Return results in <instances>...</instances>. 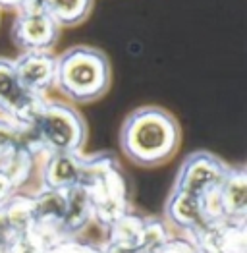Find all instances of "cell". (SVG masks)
Instances as JSON below:
<instances>
[{"mask_svg":"<svg viewBox=\"0 0 247 253\" xmlns=\"http://www.w3.org/2000/svg\"><path fill=\"white\" fill-rule=\"evenodd\" d=\"M180 126L161 106H141L122 124L120 147L139 167H159L170 161L180 147Z\"/></svg>","mask_w":247,"mask_h":253,"instance_id":"obj_1","label":"cell"},{"mask_svg":"<svg viewBox=\"0 0 247 253\" xmlns=\"http://www.w3.org/2000/svg\"><path fill=\"white\" fill-rule=\"evenodd\" d=\"M52 84L74 103L97 101L110 87V62L99 48L72 46L54 60Z\"/></svg>","mask_w":247,"mask_h":253,"instance_id":"obj_2","label":"cell"},{"mask_svg":"<svg viewBox=\"0 0 247 253\" xmlns=\"http://www.w3.org/2000/svg\"><path fill=\"white\" fill-rule=\"evenodd\" d=\"M39 129L44 141L58 153H74L80 151L85 143L87 127L82 114L72 106L50 103L44 105L37 114Z\"/></svg>","mask_w":247,"mask_h":253,"instance_id":"obj_3","label":"cell"},{"mask_svg":"<svg viewBox=\"0 0 247 253\" xmlns=\"http://www.w3.org/2000/svg\"><path fill=\"white\" fill-rule=\"evenodd\" d=\"M60 25L52 20L37 0H25L14 23V42L25 52H46L58 39Z\"/></svg>","mask_w":247,"mask_h":253,"instance_id":"obj_4","label":"cell"},{"mask_svg":"<svg viewBox=\"0 0 247 253\" xmlns=\"http://www.w3.org/2000/svg\"><path fill=\"white\" fill-rule=\"evenodd\" d=\"M220 180H222L220 161L210 157L208 153H195L182 167L180 180H178V191L199 199V193H203L206 188L214 186Z\"/></svg>","mask_w":247,"mask_h":253,"instance_id":"obj_5","label":"cell"},{"mask_svg":"<svg viewBox=\"0 0 247 253\" xmlns=\"http://www.w3.org/2000/svg\"><path fill=\"white\" fill-rule=\"evenodd\" d=\"M54 60L48 52H25L14 62L20 84L33 95L39 93L54 80Z\"/></svg>","mask_w":247,"mask_h":253,"instance_id":"obj_6","label":"cell"},{"mask_svg":"<svg viewBox=\"0 0 247 253\" xmlns=\"http://www.w3.org/2000/svg\"><path fill=\"white\" fill-rule=\"evenodd\" d=\"M33 93H29L18 80L14 62L0 60V108L4 112L23 116L31 108Z\"/></svg>","mask_w":247,"mask_h":253,"instance_id":"obj_7","label":"cell"},{"mask_svg":"<svg viewBox=\"0 0 247 253\" xmlns=\"http://www.w3.org/2000/svg\"><path fill=\"white\" fill-rule=\"evenodd\" d=\"M41 8L58 25H78L91 10L93 0H37Z\"/></svg>","mask_w":247,"mask_h":253,"instance_id":"obj_8","label":"cell"},{"mask_svg":"<svg viewBox=\"0 0 247 253\" xmlns=\"http://www.w3.org/2000/svg\"><path fill=\"white\" fill-rule=\"evenodd\" d=\"M2 4H16V6H21L25 0H0Z\"/></svg>","mask_w":247,"mask_h":253,"instance_id":"obj_9","label":"cell"}]
</instances>
